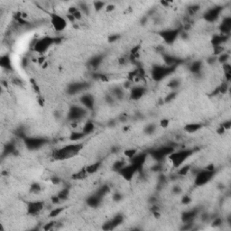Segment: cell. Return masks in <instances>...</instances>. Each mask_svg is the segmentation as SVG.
<instances>
[{
	"label": "cell",
	"instance_id": "681fc988",
	"mask_svg": "<svg viewBox=\"0 0 231 231\" xmlns=\"http://www.w3.org/2000/svg\"><path fill=\"white\" fill-rule=\"evenodd\" d=\"M55 223L56 222H54V221H52V222H49V223H47V224H45V226L42 227L44 230H50V229H52L54 226H55Z\"/></svg>",
	"mask_w": 231,
	"mask_h": 231
},
{
	"label": "cell",
	"instance_id": "8fae6325",
	"mask_svg": "<svg viewBox=\"0 0 231 231\" xmlns=\"http://www.w3.org/2000/svg\"><path fill=\"white\" fill-rule=\"evenodd\" d=\"M222 11H223V7H221V6L213 7L212 8H210L204 14L203 19L207 22H210V23L215 22L216 20L219 19Z\"/></svg>",
	"mask_w": 231,
	"mask_h": 231
},
{
	"label": "cell",
	"instance_id": "f546056e",
	"mask_svg": "<svg viewBox=\"0 0 231 231\" xmlns=\"http://www.w3.org/2000/svg\"><path fill=\"white\" fill-rule=\"evenodd\" d=\"M15 152V145L14 143H8L7 145H6L4 152H3V155H8L11 154H14Z\"/></svg>",
	"mask_w": 231,
	"mask_h": 231
},
{
	"label": "cell",
	"instance_id": "680465c9",
	"mask_svg": "<svg viewBox=\"0 0 231 231\" xmlns=\"http://www.w3.org/2000/svg\"><path fill=\"white\" fill-rule=\"evenodd\" d=\"M113 199H114L115 201H119V200L122 199V196H121V194H119V193H116V194L114 195Z\"/></svg>",
	"mask_w": 231,
	"mask_h": 231
},
{
	"label": "cell",
	"instance_id": "9a60e30c",
	"mask_svg": "<svg viewBox=\"0 0 231 231\" xmlns=\"http://www.w3.org/2000/svg\"><path fill=\"white\" fill-rule=\"evenodd\" d=\"M88 86V83H87V82H74L68 86L67 92L70 95H75V94L79 93V92L84 90L85 88H87Z\"/></svg>",
	"mask_w": 231,
	"mask_h": 231
},
{
	"label": "cell",
	"instance_id": "f1b7e54d",
	"mask_svg": "<svg viewBox=\"0 0 231 231\" xmlns=\"http://www.w3.org/2000/svg\"><path fill=\"white\" fill-rule=\"evenodd\" d=\"M94 129H95V126H94L93 122L88 121V122H87V123L84 125V126H83V128H82V132L87 135L91 134L92 132L94 131Z\"/></svg>",
	"mask_w": 231,
	"mask_h": 231
},
{
	"label": "cell",
	"instance_id": "ffe728a7",
	"mask_svg": "<svg viewBox=\"0 0 231 231\" xmlns=\"http://www.w3.org/2000/svg\"><path fill=\"white\" fill-rule=\"evenodd\" d=\"M198 215V210L194 209L192 211H184L181 214V221L183 223H192L196 216Z\"/></svg>",
	"mask_w": 231,
	"mask_h": 231
},
{
	"label": "cell",
	"instance_id": "f907efd6",
	"mask_svg": "<svg viewBox=\"0 0 231 231\" xmlns=\"http://www.w3.org/2000/svg\"><path fill=\"white\" fill-rule=\"evenodd\" d=\"M169 119H166V118H164V119H162L161 121H160V126L163 127V128H166L168 126H169Z\"/></svg>",
	"mask_w": 231,
	"mask_h": 231
},
{
	"label": "cell",
	"instance_id": "603a6c76",
	"mask_svg": "<svg viewBox=\"0 0 231 231\" xmlns=\"http://www.w3.org/2000/svg\"><path fill=\"white\" fill-rule=\"evenodd\" d=\"M0 66H1L4 70H7V71H12L13 70L11 59H10L8 54L3 55L1 58H0Z\"/></svg>",
	"mask_w": 231,
	"mask_h": 231
},
{
	"label": "cell",
	"instance_id": "30bf717a",
	"mask_svg": "<svg viewBox=\"0 0 231 231\" xmlns=\"http://www.w3.org/2000/svg\"><path fill=\"white\" fill-rule=\"evenodd\" d=\"M181 31V30L179 29V28L170 29V30H164V31H162V32L159 33V35L167 44H172V43H173L176 41V39L180 35Z\"/></svg>",
	"mask_w": 231,
	"mask_h": 231
},
{
	"label": "cell",
	"instance_id": "4dcf8cb0",
	"mask_svg": "<svg viewBox=\"0 0 231 231\" xmlns=\"http://www.w3.org/2000/svg\"><path fill=\"white\" fill-rule=\"evenodd\" d=\"M126 165V163H125V161H123V160H119V161H117L116 163L113 164V166H112V169H113V171H115V172H119L124 166Z\"/></svg>",
	"mask_w": 231,
	"mask_h": 231
},
{
	"label": "cell",
	"instance_id": "f35d334b",
	"mask_svg": "<svg viewBox=\"0 0 231 231\" xmlns=\"http://www.w3.org/2000/svg\"><path fill=\"white\" fill-rule=\"evenodd\" d=\"M180 86V80H178L177 79H173L169 81L168 83V87L170 88H173V89H175L177 88L178 87Z\"/></svg>",
	"mask_w": 231,
	"mask_h": 231
},
{
	"label": "cell",
	"instance_id": "4fadbf2b",
	"mask_svg": "<svg viewBox=\"0 0 231 231\" xmlns=\"http://www.w3.org/2000/svg\"><path fill=\"white\" fill-rule=\"evenodd\" d=\"M147 154L145 153H140V154H136L133 158L130 159V164H132L133 165H135L137 168L138 172H141L143 170L144 164L145 163Z\"/></svg>",
	"mask_w": 231,
	"mask_h": 231
},
{
	"label": "cell",
	"instance_id": "5bb4252c",
	"mask_svg": "<svg viewBox=\"0 0 231 231\" xmlns=\"http://www.w3.org/2000/svg\"><path fill=\"white\" fill-rule=\"evenodd\" d=\"M123 216L121 214H118L116 215L112 219H110L109 221L106 222L103 226H102V229L103 230H113L114 228H116L118 226H119L122 222H123Z\"/></svg>",
	"mask_w": 231,
	"mask_h": 231
},
{
	"label": "cell",
	"instance_id": "2e32d148",
	"mask_svg": "<svg viewBox=\"0 0 231 231\" xmlns=\"http://www.w3.org/2000/svg\"><path fill=\"white\" fill-rule=\"evenodd\" d=\"M43 210V202L42 201H32L27 204V212L29 215L34 216L40 213Z\"/></svg>",
	"mask_w": 231,
	"mask_h": 231
},
{
	"label": "cell",
	"instance_id": "ab89813d",
	"mask_svg": "<svg viewBox=\"0 0 231 231\" xmlns=\"http://www.w3.org/2000/svg\"><path fill=\"white\" fill-rule=\"evenodd\" d=\"M136 154H137V151H136L135 149H128V150H126V151L124 152L125 156L127 157L128 159L133 158Z\"/></svg>",
	"mask_w": 231,
	"mask_h": 231
},
{
	"label": "cell",
	"instance_id": "e575fe53",
	"mask_svg": "<svg viewBox=\"0 0 231 231\" xmlns=\"http://www.w3.org/2000/svg\"><path fill=\"white\" fill-rule=\"evenodd\" d=\"M113 95V97H116L117 99H122L123 98V96H124V91H123V89L121 88H115L114 89H113V93H112Z\"/></svg>",
	"mask_w": 231,
	"mask_h": 231
},
{
	"label": "cell",
	"instance_id": "e7e4bbea",
	"mask_svg": "<svg viewBox=\"0 0 231 231\" xmlns=\"http://www.w3.org/2000/svg\"><path fill=\"white\" fill-rule=\"evenodd\" d=\"M114 9H115V7L112 6V5H108V6L107 7V12H110V11H112V10H114Z\"/></svg>",
	"mask_w": 231,
	"mask_h": 231
},
{
	"label": "cell",
	"instance_id": "d590c367",
	"mask_svg": "<svg viewBox=\"0 0 231 231\" xmlns=\"http://www.w3.org/2000/svg\"><path fill=\"white\" fill-rule=\"evenodd\" d=\"M69 194H70V190H69L68 188H64L57 194V196L60 198L61 200H64L69 197Z\"/></svg>",
	"mask_w": 231,
	"mask_h": 231
},
{
	"label": "cell",
	"instance_id": "ba28073f",
	"mask_svg": "<svg viewBox=\"0 0 231 231\" xmlns=\"http://www.w3.org/2000/svg\"><path fill=\"white\" fill-rule=\"evenodd\" d=\"M25 145L27 147V149L34 151V150H38L42 148L46 143H47V139L42 137H28L26 136L24 139Z\"/></svg>",
	"mask_w": 231,
	"mask_h": 231
},
{
	"label": "cell",
	"instance_id": "c3c4849f",
	"mask_svg": "<svg viewBox=\"0 0 231 231\" xmlns=\"http://www.w3.org/2000/svg\"><path fill=\"white\" fill-rule=\"evenodd\" d=\"M191 201H192V199H191V197L188 196V195L183 196L182 199H181V203H182V204H185V205H186V204H190Z\"/></svg>",
	"mask_w": 231,
	"mask_h": 231
},
{
	"label": "cell",
	"instance_id": "03108f58",
	"mask_svg": "<svg viewBox=\"0 0 231 231\" xmlns=\"http://www.w3.org/2000/svg\"><path fill=\"white\" fill-rule=\"evenodd\" d=\"M161 4H163V5H164L165 7H167V6L169 5V3H168V2H164V1H162V2H161Z\"/></svg>",
	"mask_w": 231,
	"mask_h": 231
},
{
	"label": "cell",
	"instance_id": "836d02e7",
	"mask_svg": "<svg viewBox=\"0 0 231 231\" xmlns=\"http://www.w3.org/2000/svg\"><path fill=\"white\" fill-rule=\"evenodd\" d=\"M87 175H88V173H86L85 169L83 168L81 171L78 172L77 173H74V174L72 176V178L73 180H82V179H84Z\"/></svg>",
	"mask_w": 231,
	"mask_h": 231
},
{
	"label": "cell",
	"instance_id": "1f68e13d",
	"mask_svg": "<svg viewBox=\"0 0 231 231\" xmlns=\"http://www.w3.org/2000/svg\"><path fill=\"white\" fill-rule=\"evenodd\" d=\"M108 192H109V186L107 185V184H105V185H102V186L97 191L96 193H97L99 197L103 198Z\"/></svg>",
	"mask_w": 231,
	"mask_h": 231
},
{
	"label": "cell",
	"instance_id": "ee69618b",
	"mask_svg": "<svg viewBox=\"0 0 231 231\" xmlns=\"http://www.w3.org/2000/svg\"><path fill=\"white\" fill-rule=\"evenodd\" d=\"M176 92L175 91H173V92H171V93H169L166 97H165V102L166 103H169V102H171V101H173L175 98H176Z\"/></svg>",
	"mask_w": 231,
	"mask_h": 231
},
{
	"label": "cell",
	"instance_id": "8d00e7d4",
	"mask_svg": "<svg viewBox=\"0 0 231 231\" xmlns=\"http://www.w3.org/2000/svg\"><path fill=\"white\" fill-rule=\"evenodd\" d=\"M64 211V208L63 207H59V208H56V209H54V210H53L51 212H50V214H49V217L50 218H55V217H57L58 215H60L62 211Z\"/></svg>",
	"mask_w": 231,
	"mask_h": 231
},
{
	"label": "cell",
	"instance_id": "f5cc1de1",
	"mask_svg": "<svg viewBox=\"0 0 231 231\" xmlns=\"http://www.w3.org/2000/svg\"><path fill=\"white\" fill-rule=\"evenodd\" d=\"M221 224H222V219H220V218L215 219L214 221L212 222L213 227H219V226H221Z\"/></svg>",
	"mask_w": 231,
	"mask_h": 231
},
{
	"label": "cell",
	"instance_id": "7402d4cb",
	"mask_svg": "<svg viewBox=\"0 0 231 231\" xmlns=\"http://www.w3.org/2000/svg\"><path fill=\"white\" fill-rule=\"evenodd\" d=\"M228 40V36L223 35V34H218L214 35L211 39V44L213 47H217V46H222Z\"/></svg>",
	"mask_w": 231,
	"mask_h": 231
},
{
	"label": "cell",
	"instance_id": "6da1fadb",
	"mask_svg": "<svg viewBox=\"0 0 231 231\" xmlns=\"http://www.w3.org/2000/svg\"><path fill=\"white\" fill-rule=\"evenodd\" d=\"M83 148V144L76 142L75 144H71L64 145L57 150H55L53 154V157L55 160H65V159H70L77 154H80V152Z\"/></svg>",
	"mask_w": 231,
	"mask_h": 231
},
{
	"label": "cell",
	"instance_id": "d6a6232c",
	"mask_svg": "<svg viewBox=\"0 0 231 231\" xmlns=\"http://www.w3.org/2000/svg\"><path fill=\"white\" fill-rule=\"evenodd\" d=\"M191 170V166L190 165H184V166H181L179 170H178V173L177 174L179 176H185L189 173Z\"/></svg>",
	"mask_w": 231,
	"mask_h": 231
},
{
	"label": "cell",
	"instance_id": "52a82bcc",
	"mask_svg": "<svg viewBox=\"0 0 231 231\" xmlns=\"http://www.w3.org/2000/svg\"><path fill=\"white\" fill-rule=\"evenodd\" d=\"M86 114H87V109L84 107L72 106L69 109L67 118L73 123H76L77 121L82 119L86 116Z\"/></svg>",
	"mask_w": 231,
	"mask_h": 231
},
{
	"label": "cell",
	"instance_id": "5b68a950",
	"mask_svg": "<svg viewBox=\"0 0 231 231\" xmlns=\"http://www.w3.org/2000/svg\"><path fill=\"white\" fill-rule=\"evenodd\" d=\"M174 147L172 145H164V146H161L158 147L156 149H154L151 151L150 154L153 157L154 160L159 162L161 163L162 161L164 159H165L166 157H168L173 152H174Z\"/></svg>",
	"mask_w": 231,
	"mask_h": 231
},
{
	"label": "cell",
	"instance_id": "7c38bea8",
	"mask_svg": "<svg viewBox=\"0 0 231 231\" xmlns=\"http://www.w3.org/2000/svg\"><path fill=\"white\" fill-rule=\"evenodd\" d=\"M136 173H138L137 168H136L135 165H133L132 164H126V165L118 172V173L121 175V177H122L123 179H125L126 181H131Z\"/></svg>",
	"mask_w": 231,
	"mask_h": 231
},
{
	"label": "cell",
	"instance_id": "be15d7a7",
	"mask_svg": "<svg viewBox=\"0 0 231 231\" xmlns=\"http://www.w3.org/2000/svg\"><path fill=\"white\" fill-rule=\"evenodd\" d=\"M51 181H52V182L54 183V184H58V183L60 182V179H59L58 177H53Z\"/></svg>",
	"mask_w": 231,
	"mask_h": 231
},
{
	"label": "cell",
	"instance_id": "b9f144b4",
	"mask_svg": "<svg viewBox=\"0 0 231 231\" xmlns=\"http://www.w3.org/2000/svg\"><path fill=\"white\" fill-rule=\"evenodd\" d=\"M93 6H94V9H95L97 12H99V11H100V10L105 7V3H104V2H101V1H96V2H94Z\"/></svg>",
	"mask_w": 231,
	"mask_h": 231
},
{
	"label": "cell",
	"instance_id": "ac0fdd59",
	"mask_svg": "<svg viewBox=\"0 0 231 231\" xmlns=\"http://www.w3.org/2000/svg\"><path fill=\"white\" fill-rule=\"evenodd\" d=\"M219 29L221 32V34L229 36V34L231 32V17L230 16H226L223 21L221 22V24L219 26Z\"/></svg>",
	"mask_w": 231,
	"mask_h": 231
},
{
	"label": "cell",
	"instance_id": "f6af8a7d",
	"mask_svg": "<svg viewBox=\"0 0 231 231\" xmlns=\"http://www.w3.org/2000/svg\"><path fill=\"white\" fill-rule=\"evenodd\" d=\"M154 131H155V126H154V124H150V125L146 126L145 128V132L147 135H151V134H153Z\"/></svg>",
	"mask_w": 231,
	"mask_h": 231
},
{
	"label": "cell",
	"instance_id": "bcb514c9",
	"mask_svg": "<svg viewBox=\"0 0 231 231\" xmlns=\"http://www.w3.org/2000/svg\"><path fill=\"white\" fill-rule=\"evenodd\" d=\"M80 11L82 13H84V14H88V5L87 4H85V3H80Z\"/></svg>",
	"mask_w": 231,
	"mask_h": 231
},
{
	"label": "cell",
	"instance_id": "44dd1931",
	"mask_svg": "<svg viewBox=\"0 0 231 231\" xmlns=\"http://www.w3.org/2000/svg\"><path fill=\"white\" fill-rule=\"evenodd\" d=\"M102 200V198L99 197L97 193L90 195L87 199V204L91 208H98L100 205V202Z\"/></svg>",
	"mask_w": 231,
	"mask_h": 231
},
{
	"label": "cell",
	"instance_id": "7dc6e473",
	"mask_svg": "<svg viewBox=\"0 0 231 231\" xmlns=\"http://www.w3.org/2000/svg\"><path fill=\"white\" fill-rule=\"evenodd\" d=\"M199 9H200V6L199 5H194V6H192V7H189V12H190L191 15H194V14H196L199 11Z\"/></svg>",
	"mask_w": 231,
	"mask_h": 231
},
{
	"label": "cell",
	"instance_id": "8992f818",
	"mask_svg": "<svg viewBox=\"0 0 231 231\" xmlns=\"http://www.w3.org/2000/svg\"><path fill=\"white\" fill-rule=\"evenodd\" d=\"M214 175H215V170H209L206 168L204 170L198 172L194 180L195 185L198 187L205 185V184H207L213 178Z\"/></svg>",
	"mask_w": 231,
	"mask_h": 231
},
{
	"label": "cell",
	"instance_id": "3957f363",
	"mask_svg": "<svg viewBox=\"0 0 231 231\" xmlns=\"http://www.w3.org/2000/svg\"><path fill=\"white\" fill-rule=\"evenodd\" d=\"M61 38L60 37H51V36H45L42 37L41 39H39L38 41H36V42L34 43V50L38 53H46L52 45L55 44V43H59L61 42Z\"/></svg>",
	"mask_w": 231,
	"mask_h": 231
},
{
	"label": "cell",
	"instance_id": "83f0119b",
	"mask_svg": "<svg viewBox=\"0 0 231 231\" xmlns=\"http://www.w3.org/2000/svg\"><path fill=\"white\" fill-rule=\"evenodd\" d=\"M201 68H202V63L201 61H196L194 62H192L190 66V71L191 72L194 73V74H197V73H200V71H201Z\"/></svg>",
	"mask_w": 231,
	"mask_h": 231
},
{
	"label": "cell",
	"instance_id": "277c9868",
	"mask_svg": "<svg viewBox=\"0 0 231 231\" xmlns=\"http://www.w3.org/2000/svg\"><path fill=\"white\" fill-rule=\"evenodd\" d=\"M193 153H194L193 150H191V149H184V150H181V151H177V152L174 151L168 156V159L170 160L172 164L175 168H178L185 163L186 160L188 158H190Z\"/></svg>",
	"mask_w": 231,
	"mask_h": 231
},
{
	"label": "cell",
	"instance_id": "9f6ffc18",
	"mask_svg": "<svg viewBox=\"0 0 231 231\" xmlns=\"http://www.w3.org/2000/svg\"><path fill=\"white\" fill-rule=\"evenodd\" d=\"M218 61V57L217 56H214V57H211L209 60H208V63H210L211 65V64H213V63H215L216 61Z\"/></svg>",
	"mask_w": 231,
	"mask_h": 231
},
{
	"label": "cell",
	"instance_id": "4316f807",
	"mask_svg": "<svg viewBox=\"0 0 231 231\" xmlns=\"http://www.w3.org/2000/svg\"><path fill=\"white\" fill-rule=\"evenodd\" d=\"M86 136V135L81 131H73L71 135H70V140L76 143V142H79L80 140L83 139V138Z\"/></svg>",
	"mask_w": 231,
	"mask_h": 231
},
{
	"label": "cell",
	"instance_id": "db71d44e",
	"mask_svg": "<svg viewBox=\"0 0 231 231\" xmlns=\"http://www.w3.org/2000/svg\"><path fill=\"white\" fill-rule=\"evenodd\" d=\"M73 15L76 20H80V19L81 18V12L80 11V9H78V10H77L73 15Z\"/></svg>",
	"mask_w": 231,
	"mask_h": 231
},
{
	"label": "cell",
	"instance_id": "816d5d0a",
	"mask_svg": "<svg viewBox=\"0 0 231 231\" xmlns=\"http://www.w3.org/2000/svg\"><path fill=\"white\" fill-rule=\"evenodd\" d=\"M119 34H113V35H110V36H108V42H116L117 40H118L119 39Z\"/></svg>",
	"mask_w": 231,
	"mask_h": 231
},
{
	"label": "cell",
	"instance_id": "94428289",
	"mask_svg": "<svg viewBox=\"0 0 231 231\" xmlns=\"http://www.w3.org/2000/svg\"><path fill=\"white\" fill-rule=\"evenodd\" d=\"M225 131H226V130H225V128H224L222 126H219V128L217 130V133H218V134H219V135H222V134H224V133H225Z\"/></svg>",
	"mask_w": 231,
	"mask_h": 231
},
{
	"label": "cell",
	"instance_id": "6f0895ef",
	"mask_svg": "<svg viewBox=\"0 0 231 231\" xmlns=\"http://www.w3.org/2000/svg\"><path fill=\"white\" fill-rule=\"evenodd\" d=\"M60 201H61V200H60V198L56 195V196H53L52 197V202L53 203V204H57V203H60Z\"/></svg>",
	"mask_w": 231,
	"mask_h": 231
},
{
	"label": "cell",
	"instance_id": "7bdbcfd3",
	"mask_svg": "<svg viewBox=\"0 0 231 231\" xmlns=\"http://www.w3.org/2000/svg\"><path fill=\"white\" fill-rule=\"evenodd\" d=\"M30 191H31V192H34V193L38 192L39 191H41V185L39 183H37V182H34V183H33L31 185Z\"/></svg>",
	"mask_w": 231,
	"mask_h": 231
},
{
	"label": "cell",
	"instance_id": "91938a15",
	"mask_svg": "<svg viewBox=\"0 0 231 231\" xmlns=\"http://www.w3.org/2000/svg\"><path fill=\"white\" fill-rule=\"evenodd\" d=\"M173 192L174 194H179V193L181 192V189L180 187H178V186L173 187Z\"/></svg>",
	"mask_w": 231,
	"mask_h": 231
},
{
	"label": "cell",
	"instance_id": "d6986e66",
	"mask_svg": "<svg viewBox=\"0 0 231 231\" xmlns=\"http://www.w3.org/2000/svg\"><path fill=\"white\" fill-rule=\"evenodd\" d=\"M80 103L83 105V107L86 109H92L94 107L95 101H94L93 97H92L90 94H84V95H82L80 97Z\"/></svg>",
	"mask_w": 231,
	"mask_h": 231
},
{
	"label": "cell",
	"instance_id": "484cf974",
	"mask_svg": "<svg viewBox=\"0 0 231 231\" xmlns=\"http://www.w3.org/2000/svg\"><path fill=\"white\" fill-rule=\"evenodd\" d=\"M100 166H101V163L100 162H97V163H94V164L86 166L84 169L88 174H92V173H97L99 171V169L100 168Z\"/></svg>",
	"mask_w": 231,
	"mask_h": 231
},
{
	"label": "cell",
	"instance_id": "9c48e42d",
	"mask_svg": "<svg viewBox=\"0 0 231 231\" xmlns=\"http://www.w3.org/2000/svg\"><path fill=\"white\" fill-rule=\"evenodd\" d=\"M50 21L53 29L57 32H62L67 27V20L58 14L52 13L50 15Z\"/></svg>",
	"mask_w": 231,
	"mask_h": 231
},
{
	"label": "cell",
	"instance_id": "cb8c5ba5",
	"mask_svg": "<svg viewBox=\"0 0 231 231\" xmlns=\"http://www.w3.org/2000/svg\"><path fill=\"white\" fill-rule=\"evenodd\" d=\"M103 55H96L93 58H91L88 61V64L91 68H93L94 70L98 69L99 67V65L101 64L102 61H103Z\"/></svg>",
	"mask_w": 231,
	"mask_h": 231
},
{
	"label": "cell",
	"instance_id": "7a4b0ae2",
	"mask_svg": "<svg viewBox=\"0 0 231 231\" xmlns=\"http://www.w3.org/2000/svg\"><path fill=\"white\" fill-rule=\"evenodd\" d=\"M176 67L174 66H167V65H154L151 71V76L154 81H161L164 78L171 75Z\"/></svg>",
	"mask_w": 231,
	"mask_h": 231
},
{
	"label": "cell",
	"instance_id": "e0dca14e",
	"mask_svg": "<svg viewBox=\"0 0 231 231\" xmlns=\"http://www.w3.org/2000/svg\"><path fill=\"white\" fill-rule=\"evenodd\" d=\"M145 93V88L141 86H136L131 88L130 91V99L132 100H139Z\"/></svg>",
	"mask_w": 231,
	"mask_h": 231
},
{
	"label": "cell",
	"instance_id": "74e56055",
	"mask_svg": "<svg viewBox=\"0 0 231 231\" xmlns=\"http://www.w3.org/2000/svg\"><path fill=\"white\" fill-rule=\"evenodd\" d=\"M228 58H229V55L227 53H221L220 55L218 56V61L221 64H225L228 61Z\"/></svg>",
	"mask_w": 231,
	"mask_h": 231
},
{
	"label": "cell",
	"instance_id": "60d3db41",
	"mask_svg": "<svg viewBox=\"0 0 231 231\" xmlns=\"http://www.w3.org/2000/svg\"><path fill=\"white\" fill-rule=\"evenodd\" d=\"M227 88H228V87H227V82H223L219 87H218V91H219V93H220V94H225L227 92Z\"/></svg>",
	"mask_w": 231,
	"mask_h": 231
},
{
	"label": "cell",
	"instance_id": "11a10c76",
	"mask_svg": "<svg viewBox=\"0 0 231 231\" xmlns=\"http://www.w3.org/2000/svg\"><path fill=\"white\" fill-rule=\"evenodd\" d=\"M221 126L225 128V130H228V129L230 128V126H231V122H230V121L224 122Z\"/></svg>",
	"mask_w": 231,
	"mask_h": 231
},
{
	"label": "cell",
	"instance_id": "6125c7cd",
	"mask_svg": "<svg viewBox=\"0 0 231 231\" xmlns=\"http://www.w3.org/2000/svg\"><path fill=\"white\" fill-rule=\"evenodd\" d=\"M66 17H67V19H68L69 21H70V22H74V21L76 20V19L74 18V16H73V15H69V14L66 15Z\"/></svg>",
	"mask_w": 231,
	"mask_h": 231
},
{
	"label": "cell",
	"instance_id": "d4e9b609",
	"mask_svg": "<svg viewBox=\"0 0 231 231\" xmlns=\"http://www.w3.org/2000/svg\"><path fill=\"white\" fill-rule=\"evenodd\" d=\"M202 127V125L201 124H199V123H191V124H187L185 126H184V130H185L186 132L188 133H195L197 131H199L200 128Z\"/></svg>",
	"mask_w": 231,
	"mask_h": 231
}]
</instances>
